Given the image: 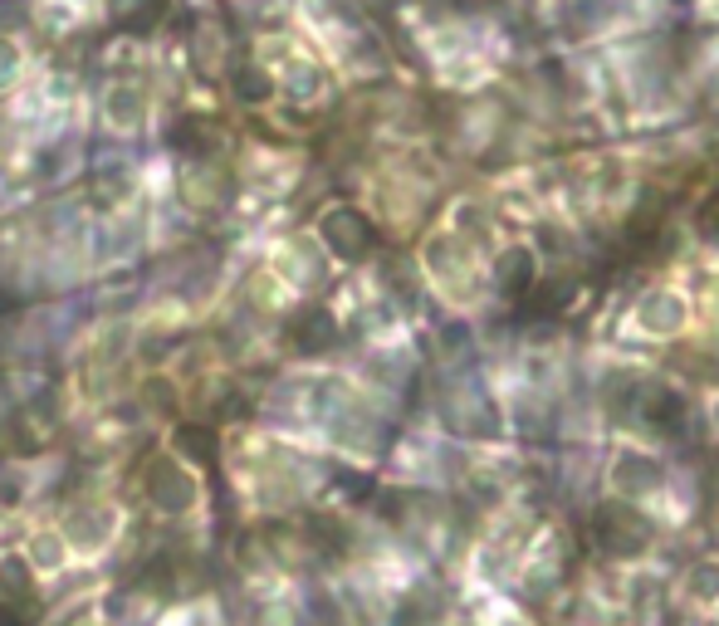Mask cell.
<instances>
[{
  "mask_svg": "<svg viewBox=\"0 0 719 626\" xmlns=\"http://www.w3.org/2000/svg\"><path fill=\"white\" fill-rule=\"evenodd\" d=\"M597 538L607 543V553H641L646 548V538H651V528H646V518L636 514V509H627V504H602V514H597Z\"/></svg>",
  "mask_w": 719,
  "mask_h": 626,
  "instance_id": "cell-1",
  "label": "cell"
},
{
  "mask_svg": "<svg viewBox=\"0 0 719 626\" xmlns=\"http://www.w3.org/2000/svg\"><path fill=\"white\" fill-rule=\"evenodd\" d=\"M568 299H572V284H568V279H548V284L539 289V299H529V313H539V318H553V313H558Z\"/></svg>",
  "mask_w": 719,
  "mask_h": 626,
  "instance_id": "cell-2",
  "label": "cell"
},
{
  "mask_svg": "<svg viewBox=\"0 0 719 626\" xmlns=\"http://www.w3.org/2000/svg\"><path fill=\"white\" fill-rule=\"evenodd\" d=\"M504 270H514V274H504V289H509V293H519L524 284H529V274H524V270H533V254L514 250L509 260H504Z\"/></svg>",
  "mask_w": 719,
  "mask_h": 626,
  "instance_id": "cell-3",
  "label": "cell"
}]
</instances>
